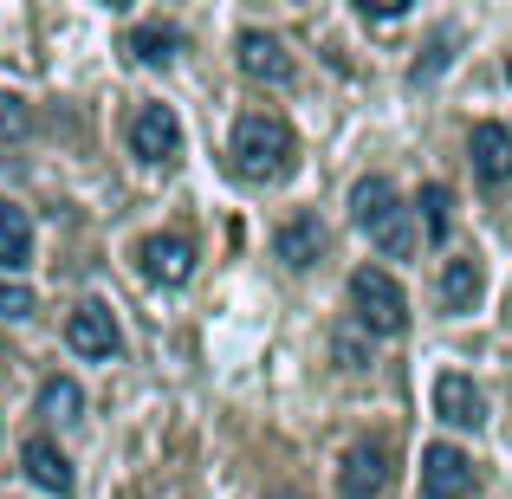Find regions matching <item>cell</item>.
I'll list each match as a JSON object with an SVG mask.
<instances>
[{"label":"cell","mask_w":512,"mask_h":499,"mask_svg":"<svg viewBox=\"0 0 512 499\" xmlns=\"http://www.w3.org/2000/svg\"><path fill=\"white\" fill-rule=\"evenodd\" d=\"M227 156H234L240 182H279V175H292V163H299V143H292V130L279 124V117L253 111V117H240V124H234Z\"/></svg>","instance_id":"cell-1"},{"label":"cell","mask_w":512,"mask_h":499,"mask_svg":"<svg viewBox=\"0 0 512 499\" xmlns=\"http://www.w3.org/2000/svg\"><path fill=\"white\" fill-rule=\"evenodd\" d=\"M350 221H357L363 234L376 240V253H389V260H409V253H415L409 208L396 201V188H389L383 175H363V182L350 188Z\"/></svg>","instance_id":"cell-2"},{"label":"cell","mask_w":512,"mask_h":499,"mask_svg":"<svg viewBox=\"0 0 512 499\" xmlns=\"http://www.w3.org/2000/svg\"><path fill=\"white\" fill-rule=\"evenodd\" d=\"M350 305H357V325L376 331V337L409 331V299H402V286L383 266H357V273H350Z\"/></svg>","instance_id":"cell-3"},{"label":"cell","mask_w":512,"mask_h":499,"mask_svg":"<svg viewBox=\"0 0 512 499\" xmlns=\"http://www.w3.org/2000/svg\"><path fill=\"white\" fill-rule=\"evenodd\" d=\"M65 344L78 350V357H98V363H111L117 350H124V331H117V318H111V305H98V299H85L72 318H65Z\"/></svg>","instance_id":"cell-4"},{"label":"cell","mask_w":512,"mask_h":499,"mask_svg":"<svg viewBox=\"0 0 512 499\" xmlns=\"http://www.w3.org/2000/svg\"><path fill=\"white\" fill-rule=\"evenodd\" d=\"M130 150H137L143 163H175V156H182V117H175L169 104H143V111L130 117Z\"/></svg>","instance_id":"cell-5"},{"label":"cell","mask_w":512,"mask_h":499,"mask_svg":"<svg viewBox=\"0 0 512 499\" xmlns=\"http://www.w3.org/2000/svg\"><path fill=\"white\" fill-rule=\"evenodd\" d=\"M389 493V448L383 441H357L338 467V499H383Z\"/></svg>","instance_id":"cell-6"},{"label":"cell","mask_w":512,"mask_h":499,"mask_svg":"<svg viewBox=\"0 0 512 499\" xmlns=\"http://www.w3.org/2000/svg\"><path fill=\"white\" fill-rule=\"evenodd\" d=\"M467 493H474V461L448 441H435L422 454V499H467Z\"/></svg>","instance_id":"cell-7"},{"label":"cell","mask_w":512,"mask_h":499,"mask_svg":"<svg viewBox=\"0 0 512 499\" xmlns=\"http://www.w3.org/2000/svg\"><path fill=\"white\" fill-rule=\"evenodd\" d=\"M137 260H143V279H150V286H188V273H195V247H188L182 234H150L137 247Z\"/></svg>","instance_id":"cell-8"},{"label":"cell","mask_w":512,"mask_h":499,"mask_svg":"<svg viewBox=\"0 0 512 499\" xmlns=\"http://www.w3.org/2000/svg\"><path fill=\"white\" fill-rule=\"evenodd\" d=\"M435 415L448 428H480L487 422V396L474 389V376L448 370V376H435Z\"/></svg>","instance_id":"cell-9"},{"label":"cell","mask_w":512,"mask_h":499,"mask_svg":"<svg viewBox=\"0 0 512 499\" xmlns=\"http://www.w3.org/2000/svg\"><path fill=\"white\" fill-rule=\"evenodd\" d=\"M467 156H474V175H480L487 188H506V182H512V130H506V124H474Z\"/></svg>","instance_id":"cell-10"},{"label":"cell","mask_w":512,"mask_h":499,"mask_svg":"<svg viewBox=\"0 0 512 499\" xmlns=\"http://www.w3.org/2000/svg\"><path fill=\"white\" fill-rule=\"evenodd\" d=\"M441 312H454V318H461V312H474V305H480V292H487V273H480V260H474V253H461V260H448V266H441Z\"/></svg>","instance_id":"cell-11"},{"label":"cell","mask_w":512,"mask_h":499,"mask_svg":"<svg viewBox=\"0 0 512 499\" xmlns=\"http://www.w3.org/2000/svg\"><path fill=\"white\" fill-rule=\"evenodd\" d=\"M20 467H26V480H33L39 493H59V499H72V461L59 454V441H26V454H20Z\"/></svg>","instance_id":"cell-12"},{"label":"cell","mask_w":512,"mask_h":499,"mask_svg":"<svg viewBox=\"0 0 512 499\" xmlns=\"http://www.w3.org/2000/svg\"><path fill=\"white\" fill-rule=\"evenodd\" d=\"M240 72L260 78V85H286L292 78V52L273 33H240Z\"/></svg>","instance_id":"cell-13"},{"label":"cell","mask_w":512,"mask_h":499,"mask_svg":"<svg viewBox=\"0 0 512 499\" xmlns=\"http://www.w3.org/2000/svg\"><path fill=\"white\" fill-rule=\"evenodd\" d=\"M26 260H33V214L20 201H0V266L20 273Z\"/></svg>","instance_id":"cell-14"},{"label":"cell","mask_w":512,"mask_h":499,"mask_svg":"<svg viewBox=\"0 0 512 499\" xmlns=\"http://www.w3.org/2000/svg\"><path fill=\"white\" fill-rule=\"evenodd\" d=\"M273 247H279V260H286V266H312L318 253H325V227H318L312 214H292V221L273 234Z\"/></svg>","instance_id":"cell-15"},{"label":"cell","mask_w":512,"mask_h":499,"mask_svg":"<svg viewBox=\"0 0 512 499\" xmlns=\"http://www.w3.org/2000/svg\"><path fill=\"white\" fill-rule=\"evenodd\" d=\"M124 52H130L137 65H169L175 52H182V33H175V26H130Z\"/></svg>","instance_id":"cell-16"},{"label":"cell","mask_w":512,"mask_h":499,"mask_svg":"<svg viewBox=\"0 0 512 499\" xmlns=\"http://www.w3.org/2000/svg\"><path fill=\"white\" fill-rule=\"evenodd\" d=\"M78 409H85V389H78L72 376H46V383H39V415H59V422H78Z\"/></svg>","instance_id":"cell-17"},{"label":"cell","mask_w":512,"mask_h":499,"mask_svg":"<svg viewBox=\"0 0 512 499\" xmlns=\"http://www.w3.org/2000/svg\"><path fill=\"white\" fill-rule=\"evenodd\" d=\"M415 208H422V227H428V240H448V221H454V195H448V188H441V182H428Z\"/></svg>","instance_id":"cell-18"},{"label":"cell","mask_w":512,"mask_h":499,"mask_svg":"<svg viewBox=\"0 0 512 499\" xmlns=\"http://www.w3.org/2000/svg\"><path fill=\"white\" fill-rule=\"evenodd\" d=\"M0 312L7 318H33V292H26L20 279H0Z\"/></svg>","instance_id":"cell-19"},{"label":"cell","mask_w":512,"mask_h":499,"mask_svg":"<svg viewBox=\"0 0 512 499\" xmlns=\"http://www.w3.org/2000/svg\"><path fill=\"white\" fill-rule=\"evenodd\" d=\"M0 137H26V104L20 98H0Z\"/></svg>","instance_id":"cell-20"},{"label":"cell","mask_w":512,"mask_h":499,"mask_svg":"<svg viewBox=\"0 0 512 499\" xmlns=\"http://www.w3.org/2000/svg\"><path fill=\"white\" fill-rule=\"evenodd\" d=\"M363 13H370V20H402V13H409V0H357Z\"/></svg>","instance_id":"cell-21"},{"label":"cell","mask_w":512,"mask_h":499,"mask_svg":"<svg viewBox=\"0 0 512 499\" xmlns=\"http://www.w3.org/2000/svg\"><path fill=\"white\" fill-rule=\"evenodd\" d=\"M104 7H111V13H124V7H130V0H104Z\"/></svg>","instance_id":"cell-22"}]
</instances>
